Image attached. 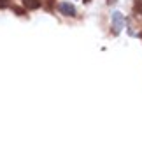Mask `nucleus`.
Listing matches in <instances>:
<instances>
[{"mask_svg": "<svg viewBox=\"0 0 142 153\" xmlns=\"http://www.w3.org/2000/svg\"><path fill=\"white\" fill-rule=\"evenodd\" d=\"M133 14L142 18V4H135V7H133Z\"/></svg>", "mask_w": 142, "mask_h": 153, "instance_id": "20e7f679", "label": "nucleus"}, {"mask_svg": "<svg viewBox=\"0 0 142 153\" xmlns=\"http://www.w3.org/2000/svg\"><path fill=\"white\" fill-rule=\"evenodd\" d=\"M60 13L65 14V16H76V9H74L72 4H68V2H62V4H60Z\"/></svg>", "mask_w": 142, "mask_h": 153, "instance_id": "f03ea898", "label": "nucleus"}, {"mask_svg": "<svg viewBox=\"0 0 142 153\" xmlns=\"http://www.w3.org/2000/svg\"><path fill=\"white\" fill-rule=\"evenodd\" d=\"M107 2H109V4H114V2H116V0H107Z\"/></svg>", "mask_w": 142, "mask_h": 153, "instance_id": "39448f33", "label": "nucleus"}, {"mask_svg": "<svg viewBox=\"0 0 142 153\" xmlns=\"http://www.w3.org/2000/svg\"><path fill=\"white\" fill-rule=\"evenodd\" d=\"M23 4H25V7L26 9H37V7H40V0H23Z\"/></svg>", "mask_w": 142, "mask_h": 153, "instance_id": "7ed1b4c3", "label": "nucleus"}, {"mask_svg": "<svg viewBox=\"0 0 142 153\" xmlns=\"http://www.w3.org/2000/svg\"><path fill=\"white\" fill-rule=\"evenodd\" d=\"M141 39H142V33H141Z\"/></svg>", "mask_w": 142, "mask_h": 153, "instance_id": "423d86ee", "label": "nucleus"}, {"mask_svg": "<svg viewBox=\"0 0 142 153\" xmlns=\"http://www.w3.org/2000/svg\"><path fill=\"white\" fill-rule=\"evenodd\" d=\"M121 27H123V16L119 13H114V16H112V32L118 33L121 30Z\"/></svg>", "mask_w": 142, "mask_h": 153, "instance_id": "f257e3e1", "label": "nucleus"}]
</instances>
